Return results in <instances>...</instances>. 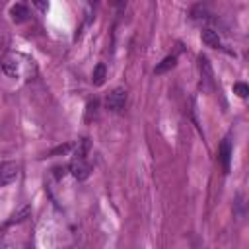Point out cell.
Here are the masks:
<instances>
[{
    "mask_svg": "<svg viewBox=\"0 0 249 249\" xmlns=\"http://www.w3.org/2000/svg\"><path fill=\"white\" fill-rule=\"evenodd\" d=\"M235 216H237V220H243V216H245V202H243V195H237V198H235Z\"/></svg>",
    "mask_w": 249,
    "mask_h": 249,
    "instance_id": "cell-12",
    "label": "cell"
},
{
    "mask_svg": "<svg viewBox=\"0 0 249 249\" xmlns=\"http://www.w3.org/2000/svg\"><path fill=\"white\" fill-rule=\"evenodd\" d=\"M19 175V165L16 161H4L0 165V187H6L14 183Z\"/></svg>",
    "mask_w": 249,
    "mask_h": 249,
    "instance_id": "cell-5",
    "label": "cell"
},
{
    "mask_svg": "<svg viewBox=\"0 0 249 249\" xmlns=\"http://www.w3.org/2000/svg\"><path fill=\"white\" fill-rule=\"evenodd\" d=\"M200 39H202V43H204L206 47H210V49H222V39H220V35H218L216 29L204 27V29L200 31Z\"/></svg>",
    "mask_w": 249,
    "mask_h": 249,
    "instance_id": "cell-7",
    "label": "cell"
},
{
    "mask_svg": "<svg viewBox=\"0 0 249 249\" xmlns=\"http://www.w3.org/2000/svg\"><path fill=\"white\" fill-rule=\"evenodd\" d=\"M198 70H200V82H202V88L206 89H214V72H212V66L208 62V58L204 54L198 56Z\"/></svg>",
    "mask_w": 249,
    "mask_h": 249,
    "instance_id": "cell-4",
    "label": "cell"
},
{
    "mask_svg": "<svg viewBox=\"0 0 249 249\" xmlns=\"http://www.w3.org/2000/svg\"><path fill=\"white\" fill-rule=\"evenodd\" d=\"M105 78H107V68H105V64H103V62L95 64V68H93V72H91V82H93V86H103Z\"/></svg>",
    "mask_w": 249,
    "mask_h": 249,
    "instance_id": "cell-10",
    "label": "cell"
},
{
    "mask_svg": "<svg viewBox=\"0 0 249 249\" xmlns=\"http://www.w3.org/2000/svg\"><path fill=\"white\" fill-rule=\"evenodd\" d=\"M233 93H235L237 97L245 99V97L249 95V86H247L245 82H235V84H233Z\"/></svg>",
    "mask_w": 249,
    "mask_h": 249,
    "instance_id": "cell-11",
    "label": "cell"
},
{
    "mask_svg": "<svg viewBox=\"0 0 249 249\" xmlns=\"http://www.w3.org/2000/svg\"><path fill=\"white\" fill-rule=\"evenodd\" d=\"M10 16H12V21L16 23H23L27 18H29V8L25 4H14L10 8Z\"/></svg>",
    "mask_w": 249,
    "mask_h": 249,
    "instance_id": "cell-8",
    "label": "cell"
},
{
    "mask_svg": "<svg viewBox=\"0 0 249 249\" xmlns=\"http://www.w3.org/2000/svg\"><path fill=\"white\" fill-rule=\"evenodd\" d=\"M231 154H233V146H231V140L230 138H224L218 146V161L222 163V169L224 173L230 171V161H231Z\"/></svg>",
    "mask_w": 249,
    "mask_h": 249,
    "instance_id": "cell-6",
    "label": "cell"
},
{
    "mask_svg": "<svg viewBox=\"0 0 249 249\" xmlns=\"http://www.w3.org/2000/svg\"><path fill=\"white\" fill-rule=\"evenodd\" d=\"M175 64H177V56H175V54H169V56H165V58H163L160 64H156V68H154V74L161 76V74L169 72L171 68H175Z\"/></svg>",
    "mask_w": 249,
    "mask_h": 249,
    "instance_id": "cell-9",
    "label": "cell"
},
{
    "mask_svg": "<svg viewBox=\"0 0 249 249\" xmlns=\"http://www.w3.org/2000/svg\"><path fill=\"white\" fill-rule=\"evenodd\" d=\"M86 150H88V140L84 138L82 140V146L76 150L72 161H70V173L78 179V181H84L89 177L91 173V165L88 163V158H86Z\"/></svg>",
    "mask_w": 249,
    "mask_h": 249,
    "instance_id": "cell-2",
    "label": "cell"
},
{
    "mask_svg": "<svg viewBox=\"0 0 249 249\" xmlns=\"http://www.w3.org/2000/svg\"><path fill=\"white\" fill-rule=\"evenodd\" d=\"M97 105H99L97 101H89V103H88V115H86L88 121H89V117H91V111H93V117H95V113H97Z\"/></svg>",
    "mask_w": 249,
    "mask_h": 249,
    "instance_id": "cell-13",
    "label": "cell"
},
{
    "mask_svg": "<svg viewBox=\"0 0 249 249\" xmlns=\"http://www.w3.org/2000/svg\"><path fill=\"white\" fill-rule=\"evenodd\" d=\"M0 66H2V72L14 80H31L39 72L35 58L19 51H8L2 56Z\"/></svg>",
    "mask_w": 249,
    "mask_h": 249,
    "instance_id": "cell-1",
    "label": "cell"
},
{
    "mask_svg": "<svg viewBox=\"0 0 249 249\" xmlns=\"http://www.w3.org/2000/svg\"><path fill=\"white\" fill-rule=\"evenodd\" d=\"M126 99L128 91L124 88H115L105 95V109L111 113H123V109L126 107Z\"/></svg>",
    "mask_w": 249,
    "mask_h": 249,
    "instance_id": "cell-3",
    "label": "cell"
}]
</instances>
